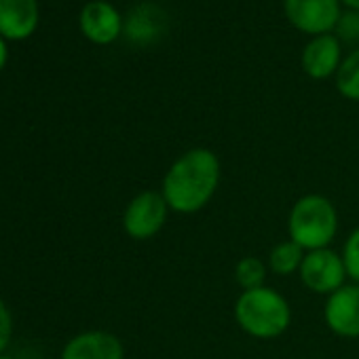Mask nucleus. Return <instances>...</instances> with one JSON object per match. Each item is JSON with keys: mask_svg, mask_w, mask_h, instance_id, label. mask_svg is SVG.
I'll return each instance as SVG.
<instances>
[{"mask_svg": "<svg viewBox=\"0 0 359 359\" xmlns=\"http://www.w3.org/2000/svg\"><path fill=\"white\" fill-rule=\"evenodd\" d=\"M220 184V161L208 148L184 152L167 169L163 177V197L171 212L195 214L201 212Z\"/></svg>", "mask_w": 359, "mask_h": 359, "instance_id": "f257e3e1", "label": "nucleus"}, {"mask_svg": "<svg viewBox=\"0 0 359 359\" xmlns=\"http://www.w3.org/2000/svg\"><path fill=\"white\" fill-rule=\"evenodd\" d=\"M235 319L245 334L269 340L281 336L290 327L292 311L279 292L262 285L241 292L235 302Z\"/></svg>", "mask_w": 359, "mask_h": 359, "instance_id": "f03ea898", "label": "nucleus"}, {"mask_svg": "<svg viewBox=\"0 0 359 359\" xmlns=\"http://www.w3.org/2000/svg\"><path fill=\"white\" fill-rule=\"evenodd\" d=\"M290 239L304 252L327 248L338 233V214L330 199L321 195L300 197L287 218Z\"/></svg>", "mask_w": 359, "mask_h": 359, "instance_id": "7ed1b4c3", "label": "nucleus"}, {"mask_svg": "<svg viewBox=\"0 0 359 359\" xmlns=\"http://www.w3.org/2000/svg\"><path fill=\"white\" fill-rule=\"evenodd\" d=\"M169 205L163 193L144 191L133 197L123 214V229L135 241H146L154 237L167 222Z\"/></svg>", "mask_w": 359, "mask_h": 359, "instance_id": "20e7f679", "label": "nucleus"}, {"mask_svg": "<svg viewBox=\"0 0 359 359\" xmlns=\"http://www.w3.org/2000/svg\"><path fill=\"white\" fill-rule=\"evenodd\" d=\"M298 275L306 285V290L327 296L340 290L344 285V279L348 277L342 256L330 248L306 252Z\"/></svg>", "mask_w": 359, "mask_h": 359, "instance_id": "39448f33", "label": "nucleus"}, {"mask_svg": "<svg viewBox=\"0 0 359 359\" xmlns=\"http://www.w3.org/2000/svg\"><path fill=\"white\" fill-rule=\"evenodd\" d=\"M285 18L304 34H330L340 22V0H283Z\"/></svg>", "mask_w": 359, "mask_h": 359, "instance_id": "423d86ee", "label": "nucleus"}, {"mask_svg": "<svg viewBox=\"0 0 359 359\" xmlns=\"http://www.w3.org/2000/svg\"><path fill=\"white\" fill-rule=\"evenodd\" d=\"M323 317L327 327L342 338L359 336V285H342L327 296Z\"/></svg>", "mask_w": 359, "mask_h": 359, "instance_id": "0eeeda50", "label": "nucleus"}, {"mask_svg": "<svg viewBox=\"0 0 359 359\" xmlns=\"http://www.w3.org/2000/svg\"><path fill=\"white\" fill-rule=\"evenodd\" d=\"M81 32L87 41L95 45H110L123 32L121 13L106 0H91L79 15Z\"/></svg>", "mask_w": 359, "mask_h": 359, "instance_id": "6e6552de", "label": "nucleus"}, {"mask_svg": "<svg viewBox=\"0 0 359 359\" xmlns=\"http://www.w3.org/2000/svg\"><path fill=\"white\" fill-rule=\"evenodd\" d=\"M39 28L36 0H0V36L26 41Z\"/></svg>", "mask_w": 359, "mask_h": 359, "instance_id": "1a4fd4ad", "label": "nucleus"}, {"mask_svg": "<svg viewBox=\"0 0 359 359\" xmlns=\"http://www.w3.org/2000/svg\"><path fill=\"white\" fill-rule=\"evenodd\" d=\"M123 342L104 330L74 336L62 351V359H123Z\"/></svg>", "mask_w": 359, "mask_h": 359, "instance_id": "9d476101", "label": "nucleus"}, {"mask_svg": "<svg viewBox=\"0 0 359 359\" xmlns=\"http://www.w3.org/2000/svg\"><path fill=\"white\" fill-rule=\"evenodd\" d=\"M340 64V43L334 34L313 36L302 51V70L315 81L330 79L338 72Z\"/></svg>", "mask_w": 359, "mask_h": 359, "instance_id": "9b49d317", "label": "nucleus"}, {"mask_svg": "<svg viewBox=\"0 0 359 359\" xmlns=\"http://www.w3.org/2000/svg\"><path fill=\"white\" fill-rule=\"evenodd\" d=\"M302 260H304V250L294 243L292 239L287 241H281L277 243L271 254H269V266L275 275H292V273H298L300 266H302Z\"/></svg>", "mask_w": 359, "mask_h": 359, "instance_id": "f8f14e48", "label": "nucleus"}, {"mask_svg": "<svg viewBox=\"0 0 359 359\" xmlns=\"http://www.w3.org/2000/svg\"><path fill=\"white\" fill-rule=\"evenodd\" d=\"M336 87L346 100L359 102V49H355L348 57L342 60L336 72Z\"/></svg>", "mask_w": 359, "mask_h": 359, "instance_id": "ddd939ff", "label": "nucleus"}, {"mask_svg": "<svg viewBox=\"0 0 359 359\" xmlns=\"http://www.w3.org/2000/svg\"><path fill=\"white\" fill-rule=\"evenodd\" d=\"M235 279L237 283L245 290H256L264 285L266 279V266L260 258L256 256H245L237 262L235 266Z\"/></svg>", "mask_w": 359, "mask_h": 359, "instance_id": "4468645a", "label": "nucleus"}, {"mask_svg": "<svg viewBox=\"0 0 359 359\" xmlns=\"http://www.w3.org/2000/svg\"><path fill=\"white\" fill-rule=\"evenodd\" d=\"M342 260H344L346 275L359 285V226L348 235L342 250Z\"/></svg>", "mask_w": 359, "mask_h": 359, "instance_id": "2eb2a0df", "label": "nucleus"}, {"mask_svg": "<svg viewBox=\"0 0 359 359\" xmlns=\"http://www.w3.org/2000/svg\"><path fill=\"white\" fill-rule=\"evenodd\" d=\"M11 334H13V319L7 304L0 298V353H5V348L9 346Z\"/></svg>", "mask_w": 359, "mask_h": 359, "instance_id": "dca6fc26", "label": "nucleus"}, {"mask_svg": "<svg viewBox=\"0 0 359 359\" xmlns=\"http://www.w3.org/2000/svg\"><path fill=\"white\" fill-rule=\"evenodd\" d=\"M9 62V45H7V39L0 36V70H3Z\"/></svg>", "mask_w": 359, "mask_h": 359, "instance_id": "f3484780", "label": "nucleus"}, {"mask_svg": "<svg viewBox=\"0 0 359 359\" xmlns=\"http://www.w3.org/2000/svg\"><path fill=\"white\" fill-rule=\"evenodd\" d=\"M340 3L351 7V9H355V11H359V0H340Z\"/></svg>", "mask_w": 359, "mask_h": 359, "instance_id": "a211bd4d", "label": "nucleus"}, {"mask_svg": "<svg viewBox=\"0 0 359 359\" xmlns=\"http://www.w3.org/2000/svg\"><path fill=\"white\" fill-rule=\"evenodd\" d=\"M0 359H13V357H9V355H5V353H0Z\"/></svg>", "mask_w": 359, "mask_h": 359, "instance_id": "6ab92c4d", "label": "nucleus"}]
</instances>
